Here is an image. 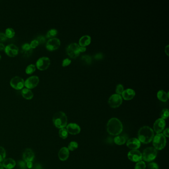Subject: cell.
Listing matches in <instances>:
<instances>
[{
	"instance_id": "cell-1",
	"label": "cell",
	"mask_w": 169,
	"mask_h": 169,
	"mask_svg": "<svg viewBox=\"0 0 169 169\" xmlns=\"http://www.w3.org/2000/svg\"><path fill=\"white\" fill-rule=\"evenodd\" d=\"M122 124L117 118H112L108 121L107 125V130L108 133L112 135H118L122 132Z\"/></svg>"
},
{
	"instance_id": "cell-2",
	"label": "cell",
	"mask_w": 169,
	"mask_h": 169,
	"mask_svg": "<svg viewBox=\"0 0 169 169\" xmlns=\"http://www.w3.org/2000/svg\"><path fill=\"white\" fill-rule=\"evenodd\" d=\"M154 137L153 130L148 126H144L140 128L138 132V139L142 143H149L152 141Z\"/></svg>"
},
{
	"instance_id": "cell-3",
	"label": "cell",
	"mask_w": 169,
	"mask_h": 169,
	"mask_svg": "<svg viewBox=\"0 0 169 169\" xmlns=\"http://www.w3.org/2000/svg\"><path fill=\"white\" fill-rule=\"evenodd\" d=\"M53 122L56 127L59 128H62L67 127L68 119L65 113L59 111L56 113L53 117Z\"/></svg>"
},
{
	"instance_id": "cell-4",
	"label": "cell",
	"mask_w": 169,
	"mask_h": 169,
	"mask_svg": "<svg viewBox=\"0 0 169 169\" xmlns=\"http://www.w3.org/2000/svg\"><path fill=\"white\" fill-rule=\"evenodd\" d=\"M167 141L166 137L163 134H158L154 137L153 144L154 148L156 150H162L166 145Z\"/></svg>"
},
{
	"instance_id": "cell-5",
	"label": "cell",
	"mask_w": 169,
	"mask_h": 169,
	"mask_svg": "<svg viewBox=\"0 0 169 169\" xmlns=\"http://www.w3.org/2000/svg\"><path fill=\"white\" fill-rule=\"evenodd\" d=\"M142 159L146 162H151L156 158L157 155V150L154 147H147L142 153Z\"/></svg>"
},
{
	"instance_id": "cell-6",
	"label": "cell",
	"mask_w": 169,
	"mask_h": 169,
	"mask_svg": "<svg viewBox=\"0 0 169 169\" xmlns=\"http://www.w3.org/2000/svg\"><path fill=\"white\" fill-rule=\"evenodd\" d=\"M67 53L71 58H77L80 53V46L76 43L70 44L67 47Z\"/></svg>"
},
{
	"instance_id": "cell-7",
	"label": "cell",
	"mask_w": 169,
	"mask_h": 169,
	"mask_svg": "<svg viewBox=\"0 0 169 169\" xmlns=\"http://www.w3.org/2000/svg\"><path fill=\"white\" fill-rule=\"evenodd\" d=\"M122 102V97L121 95L118 94H114L111 95L108 100L109 105L113 108H118L121 105Z\"/></svg>"
},
{
	"instance_id": "cell-8",
	"label": "cell",
	"mask_w": 169,
	"mask_h": 169,
	"mask_svg": "<svg viewBox=\"0 0 169 169\" xmlns=\"http://www.w3.org/2000/svg\"><path fill=\"white\" fill-rule=\"evenodd\" d=\"M51 64L48 57H43L39 59L36 63L37 68L40 71H44L48 68Z\"/></svg>"
},
{
	"instance_id": "cell-9",
	"label": "cell",
	"mask_w": 169,
	"mask_h": 169,
	"mask_svg": "<svg viewBox=\"0 0 169 169\" xmlns=\"http://www.w3.org/2000/svg\"><path fill=\"white\" fill-rule=\"evenodd\" d=\"M10 84L11 86L15 89L20 90L24 87V80L21 77L16 76L11 78Z\"/></svg>"
},
{
	"instance_id": "cell-10",
	"label": "cell",
	"mask_w": 169,
	"mask_h": 169,
	"mask_svg": "<svg viewBox=\"0 0 169 169\" xmlns=\"http://www.w3.org/2000/svg\"><path fill=\"white\" fill-rule=\"evenodd\" d=\"M61 45L60 39L57 38H52L49 39L46 44V47L49 51L57 50Z\"/></svg>"
},
{
	"instance_id": "cell-11",
	"label": "cell",
	"mask_w": 169,
	"mask_h": 169,
	"mask_svg": "<svg viewBox=\"0 0 169 169\" xmlns=\"http://www.w3.org/2000/svg\"><path fill=\"white\" fill-rule=\"evenodd\" d=\"M39 83V78L37 76H32L24 81V86L28 89H32L37 86Z\"/></svg>"
},
{
	"instance_id": "cell-12",
	"label": "cell",
	"mask_w": 169,
	"mask_h": 169,
	"mask_svg": "<svg viewBox=\"0 0 169 169\" xmlns=\"http://www.w3.org/2000/svg\"><path fill=\"white\" fill-rule=\"evenodd\" d=\"M128 158L129 160L134 162H138L142 161V155L138 150H131L128 154Z\"/></svg>"
},
{
	"instance_id": "cell-13",
	"label": "cell",
	"mask_w": 169,
	"mask_h": 169,
	"mask_svg": "<svg viewBox=\"0 0 169 169\" xmlns=\"http://www.w3.org/2000/svg\"><path fill=\"white\" fill-rule=\"evenodd\" d=\"M5 51L7 55L10 57H14L19 54V49L16 45L11 44L5 47Z\"/></svg>"
},
{
	"instance_id": "cell-14",
	"label": "cell",
	"mask_w": 169,
	"mask_h": 169,
	"mask_svg": "<svg viewBox=\"0 0 169 169\" xmlns=\"http://www.w3.org/2000/svg\"><path fill=\"white\" fill-rule=\"evenodd\" d=\"M166 126V122L164 119L161 118L158 119L155 121L153 125L154 131L157 134H161Z\"/></svg>"
},
{
	"instance_id": "cell-15",
	"label": "cell",
	"mask_w": 169,
	"mask_h": 169,
	"mask_svg": "<svg viewBox=\"0 0 169 169\" xmlns=\"http://www.w3.org/2000/svg\"><path fill=\"white\" fill-rule=\"evenodd\" d=\"M127 145L129 149L137 150L140 147L141 142L137 138H131L128 140Z\"/></svg>"
},
{
	"instance_id": "cell-16",
	"label": "cell",
	"mask_w": 169,
	"mask_h": 169,
	"mask_svg": "<svg viewBox=\"0 0 169 169\" xmlns=\"http://www.w3.org/2000/svg\"><path fill=\"white\" fill-rule=\"evenodd\" d=\"M35 157L34 152L30 148H27L24 150L23 154V159L24 162L26 163L27 162H32Z\"/></svg>"
},
{
	"instance_id": "cell-17",
	"label": "cell",
	"mask_w": 169,
	"mask_h": 169,
	"mask_svg": "<svg viewBox=\"0 0 169 169\" xmlns=\"http://www.w3.org/2000/svg\"><path fill=\"white\" fill-rule=\"evenodd\" d=\"M67 131L68 132L72 135H75L80 132V126L74 123H71L67 125Z\"/></svg>"
},
{
	"instance_id": "cell-18",
	"label": "cell",
	"mask_w": 169,
	"mask_h": 169,
	"mask_svg": "<svg viewBox=\"0 0 169 169\" xmlns=\"http://www.w3.org/2000/svg\"><path fill=\"white\" fill-rule=\"evenodd\" d=\"M33 53V49L30 47V44L27 43L23 44L21 46V53L25 57H29Z\"/></svg>"
},
{
	"instance_id": "cell-19",
	"label": "cell",
	"mask_w": 169,
	"mask_h": 169,
	"mask_svg": "<svg viewBox=\"0 0 169 169\" xmlns=\"http://www.w3.org/2000/svg\"><path fill=\"white\" fill-rule=\"evenodd\" d=\"M122 98L125 100H131L134 97L135 95V91L134 90L128 88L126 90H124L122 92Z\"/></svg>"
},
{
	"instance_id": "cell-20",
	"label": "cell",
	"mask_w": 169,
	"mask_h": 169,
	"mask_svg": "<svg viewBox=\"0 0 169 169\" xmlns=\"http://www.w3.org/2000/svg\"><path fill=\"white\" fill-rule=\"evenodd\" d=\"M69 155H70L69 150L68 148L65 147L62 148L59 152V158L60 159V160L62 161L67 160V159H68Z\"/></svg>"
},
{
	"instance_id": "cell-21",
	"label": "cell",
	"mask_w": 169,
	"mask_h": 169,
	"mask_svg": "<svg viewBox=\"0 0 169 169\" xmlns=\"http://www.w3.org/2000/svg\"><path fill=\"white\" fill-rule=\"evenodd\" d=\"M3 165L4 168L6 169H12L16 166V162L12 158H8L3 161Z\"/></svg>"
},
{
	"instance_id": "cell-22",
	"label": "cell",
	"mask_w": 169,
	"mask_h": 169,
	"mask_svg": "<svg viewBox=\"0 0 169 169\" xmlns=\"http://www.w3.org/2000/svg\"><path fill=\"white\" fill-rule=\"evenodd\" d=\"M91 38L89 35H84L81 37L79 40V45L85 47L91 43Z\"/></svg>"
},
{
	"instance_id": "cell-23",
	"label": "cell",
	"mask_w": 169,
	"mask_h": 169,
	"mask_svg": "<svg viewBox=\"0 0 169 169\" xmlns=\"http://www.w3.org/2000/svg\"><path fill=\"white\" fill-rule=\"evenodd\" d=\"M21 94L26 99L31 100L33 97V93L29 89L27 88H23L21 91Z\"/></svg>"
},
{
	"instance_id": "cell-24",
	"label": "cell",
	"mask_w": 169,
	"mask_h": 169,
	"mask_svg": "<svg viewBox=\"0 0 169 169\" xmlns=\"http://www.w3.org/2000/svg\"><path fill=\"white\" fill-rule=\"evenodd\" d=\"M157 98L160 101L166 102L168 100L169 98V93H167L165 91L163 90H160L157 93Z\"/></svg>"
},
{
	"instance_id": "cell-25",
	"label": "cell",
	"mask_w": 169,
	"mask_h": 169,
	"mask_svg": "<svg viewBox=\"0 0 169 169\" xmlns=\"http://www.w3.org/2000/svg\"><path fill=\"white\" fill-rule=\"evenodd\" d=\"M127 139L122 135H117L114 138V142L116 144L119 145H123L126 142Z\"/></svg>"
},
{
	"instance_id": "cell-26",
	"label": "cell",
	"mask_w": 169,
	"mask_h": 169,
	"mask_svg": "<svg viewBox=\"0 0 169 169\" xmlns=\"http://www.w3.org/2000/svg\"><path fill=\"white\" fill-rule=\"evenodd\" d=\"M36 66L33 64H30L28 65L26 69V72L27 74H32L35 71Z\"/></svg>"
},
{
	"instance_id": "cell-27",
	"label": "cell",
	"mask_w": 169,
	"mask_h": 169,
	"mask_svg": "<svg viewBox=\"0 0 169 169\" xmlns=\"http://www.w3.org/2000/svg\"><path fill=\"white\" fill-rule=\"evenodd\" d=\"M5 34L7 38H11L14 37V35H15V32H14V29L12 28H8L7 29H6Z\"/></svg>"
},
{
	"instance_id": "cell-28",
	"label": "cell",
	"mask_w": 169,
	"mask_h": 169,
	"mask_svg": "<svg viewBox=\"0 0 169 169\" xmlns=\"http://www.w3.org/2000/svg\"><path fill=\"white\" fill-rule=\"evenodd\" d=\"M58 34V31L56 29H51L50 30H49L47 32L46 34V37L47 38H54V37L56 36Z\"/></svg>"
},
{
	"instance_id": "cell-29",
	"label": "cell",
	"mask_w": 169,
	"mask_h": 169,
	"mask_svg": "<svg viewBox=\"0 0 169 169\" xmlns=\"http://www.w3.org/2000/svg\"><path fill=\"white\" fill-rule=\"evenodd\" d=\"M59 134V136H60V137L62 138V139H65L68 136V132L67 131V129L65 128H60Z\"/></svg>"
},
{
	"instance_id": "cell-30",
	"label": "cell",
	"mask_w": 169,
	"mask_h": 169,
	"mask_svg": "<svg viewBox=\"0 0 169 169\" xmlns=\"http://www.w3.org/2000/svg\"><path fill=\"white\" fill-rule=\"evenodd\" d=\"M169 110L168 109H164L161 112V118L162 119H167L169 117Z\"/></svg>"
},
{
	"instance_id": "cell-31",
	"label": "cell",
	"mask_w": 169,
	"mask_h": 169,
	"mask_svg": "<svg viewBox=\"0 0 169 169\" xmlns=\"http://www.w3.org/2000/svg\"><path fill=\"white\" fill-rule=\"evenodd\" d=\"M78 143L75 141H71L68 145V149L69 150L74 151L78 148Z\"/></svg>"
},
{
	"instance_id": "cell-32",
	"label": "cell",
	"mask_w": 169,
	"mask_h": 169,
	"mask_svg": "<svg viewBox=\"0 0 169 169\" xmlns=\"http://www.w3.org/2000/svg\"><path fill=\"white\" fill-rule=\"evenodd\" d=\"M6 156V152L5 149L3 147L0 146V162L4 160Z\"/></svg>"
},
{
	"instance_id": "cell-33",
	"label": "cell",
	"mask_w": 169,
	"mask_h": 169,
	"mask_svg": "<svg viewBox=\"0 0 169 169\" xmlns=\"http://www.w3.org/2000/svg\"><path fill=\"white\" fill-rule=\"evenodd\" d=\"M146 164L145 162L142 161L137 162L135 166V169H145Z\"/></svg>"
},
{
	"instance_id": "cell-34",
	"label": "cell",
	"mask_w": 169,
	"mask_h": 169,
	"mask_svg": "<svg viewBox=\"0 0 169 169\" xmlns=\"http://www.w3.org/2000/svg\"><path fill=\"white\" fill-rule=\"evenodd\" d=\"M124 88L123 85L119 84L116 86V94L121 95V94H122V92H124Z\"/></svg>"
},
{
	"instance_id": "cell-35",
	"label": "cell",
	"mask_w": 169,
	"mask_h": 169,
	"mask_svg": "<svg viewBox=\"0 0 169 169\" xmlns=\"http://www.w3.org/2000/svg\"><path fill=\"white\" fill-rule=\"evenodd\" d=\"M81 59L87 64H91L92 62L91 57L88 55L83 56V57H81Z\"/></svg>"
},
{
	"instance_id": "cell-36",
	"label": "cell",
	"mask_w": 169,
	"mask_h": 169,
	"mask_svg": "<svg viewBox=\"0 0 169 169\" xmlns=\"http://www.w3.org/2000/svg\"><path fill=\"white\" fill-rule=\"evenodd\" d=\"M148 168L149 169H159V166L157 164L152 162L148 164Z\"/></svg>"
},
{
	"instance_id": "cell-37",
	"label": "cell",
	"mask_w": 169,
	"mask_h": 169,
	"mask_svg": "<svg viewBox=\"0 0 169 169\" xmlns=\"http://www.w3.org/2000/svg\"><path fill=\"white\" fill-rule=\"evenodd\" d=\"M71 60L68 58L65 59L62 62V66L63 67H67L68 65H70L71 64Z\"/></svg>"
},
{
	"instance_id": "cell-38",
	"label": "cell",
	"mask_w": 169,
	"mask_h": 169,
	"mask_svg": "<svg viewBox=\"0 0 169 169\" xmlns=\"http://www.w3.org/2000/svg\"><path fill=\"white\" fill-rule=\"evenodd\" d=\"M30 47H32V48L34 49L36 48V47L38 46L39 43L36 39L33 40L31 42L30 44Z\"/></svg>"
},
{
	"instance_id": "cell-39",
	"label": "cell",
	"mask_w": 169,
	"mask_h": 169,
	"mask_svg": "<svg viewBox=\"0 0 169 169\" xmlns=\"http://www.w3.org/2000/svg\"><path fill=\"white\" fill-rule=\"evenodd\" d=\"M36 40L38 42L39 44H43L45 42L46 38L43 36H39V37H37Z\"/></svg>"
},
{
	"instance_id": "cell-40",
	"label": "cell",
	"mask_w": 169,
	"mask_h": 169,
	"mask_svg": "<svg viewBox=\"0 0 169 169\" xmlns=\"http://www.w3.org/2000/svg\"><path fill=\"white\" fill-rule=\"evenodd\" d=\"M7 39L6 34L4 33L0 32V42L5 41Z\"/></svg>"
},
{
	"instance_id": "cell-41",
	"label": "cell",
	"mask_w": 169,
	"mask_h": 169,
	"mask_svg": "<svg viewBox=\"0 0 169 169\" xmlns=\"http://www.w3.org/2000/svg\"><path fill=\"white\" fill-rule=\"evenodd\" d=\"M19 165L21 169H26V164L25 163V162L23 161H19Z\"/></svg>"
},
{
	"instance_id": "cell-42",
	"label": "cell",
	"mask_w": 169,
	"mask_h": 169,
	"mask_svg": "<svg viewBox=\"0 0 169 169\" xmlns=\"http://www.w3.org/2000/svg\"><path fill=\"white\" fill-rule=\"evenodd\" d=\"M103 58V56L101 53L96 54L95 56V59L96 60H101V59H102Z\"/></svg>"
},
{
	"instance_id": "cell-43",
	"label": "cell",
	"mask_w": 169,
	"mask_h": 169,
	"mask_svg": "<svg viewBox=\"0 0 169 169\" xmlns=\"http://www.w3.org/2000/svg\"><path fill=\"white\" fill-rule=\"evenodd\" d=\"M165 137H169V129L168 128H167L166 129H165L163 131V134Z\"/></svg>"
},
{
	"instance_id": "cell-44",
	"label": "cell",
	"mask_w": 169,
	"mask_h": 169,
	"mask_svg": "<svg viewBox=\"0 0 169 169\" xmlns=\"http://www.w3.org/2000/svg\"><path fill=\"white\" fill-rule=\"evenodd\" d=\"M26 167L29 169H32L33 167V164L32 162L26 163Z\"/></svg>"
},
{
	"instance_id": "cell-45",
	"label": "cell",
	"mask_w": 169,
	"mask_h": 169,
	"mask_svg": "<svg viewBox=\"0 0 169 169\" xmlns=\"http://www.w3.org/2000/svg\"><path fill=\"white\" fill-rule=\"evenodd\" d=\"M165 53L167 55L169 56V46L167 45L166 47H165Z\"/></svg>"
},
{
	"instance_id": "cell-46",
	"label": "cell",
	"mask_w": 169,
	"mask_h": 169,
	"mask_svg": "<svg viewBox=\"0 0 169 169\" xmlns=\"http://www.w3.org/2000/svg\"><path fill=\"white\" fill-rule=\"evenodd\" d=\"M5 46L4 45V44L2 43H0V51H3V50H4L5 49Z\"/></svg>"
},
{
	"instance_id": "cell-47",
	"label": "cell",
	"mask_w": 169,
	"mask_h": 169,
	"mask_svg": "<svg viewBox=\"0 0 169 169\" xmlns=\"http://www.w3.org/2000/svg\"><path fill=\"white\" fill-rule=\"evenodd\" d=\"M86 50V48L84 47H81L80 46V51L81 52H84Z\"/></svg>"
},
{
	"instance_id": "cell-48",
	"label": "cell",
	"mask_w": 169,
	"mask_h": 169,
	"mask_svg": "<svg viewBox=\"0 0 169 169\" xmlns=\"http://www.w3.org/2000/svg\"><path fill=\"white\" fill-rule=\"evenodd\" d=\"M36 168H37V169H41L42 167L41 166V165H35V167H34V169H36Z\"/></svg>"
},
{
	"instance_id": "cell-49",
	"label": "cell",
	"mask_w": 169,
	"mask_h": 169,
	"mask_svg": "<svg viewBox=\"0 0 169 169\" xmlns=\"http://www.w3.org/2000/svg\"><path fill=\"white\" fill-rule=\"evenodd\" d=\"M4 166H3V164L1 163V162H0V169H4Z\"/></svg>"
},
{
	"instance_id": "cell-50",
	"label": "cell",
	"mask_w": 169,
	"mask_h": 169,
	"mask_svg": "<svg viewBox=\"0 0 169 169\" xmlns=\"http://www.w3.org/2000/svg\"><path fill=\"white\" fill-rule=\"evenodd\" d=\"M1 59V54H0V60Z\"/></svg>"
}]
</instances>
